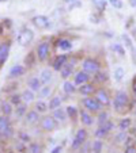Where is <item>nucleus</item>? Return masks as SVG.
Listing matches in <instances>:
<instances>
[{"label":"nucleus","mask_w":136,"mask_h":153,"mask_svg":"<svg viewBox=\"0 0 136 153\" xmlns=\"http://www.w3.org/2000/svg\"><path fill=\"white\" fill-rule=\"evenodd\" d=\"M97 88H98V85H97L95 83H93V80H91L86 84L79 85L78 87V94L82 96V98H84V96H93L94 94H95Z\"/></svg>","instance_id":"obj_12"},{"label":"nucleus","mask_w":136,"mask_h":153,"mask_svg":"<svg viewBox=\"0 0 136 153\" xmlns=\"http://www.w3.org/2000/svg\"><path fill=\"white\" fill-rule=\"evenodd\" d=\"M35 54H37V60L40 62H47L52 56V43L49 41H41L35 46Z\"/></svg>","instance_id":"obj_4"},{"label":"nucleus","mask_w":136,"mask_h":153,"mask_svg":"<svg viewBox=\"0 0 136 153\" xmlns=\"http://www.w3.org/2000/svg\"><path fill=\"white\" fill-rule=\"evenodd\" d=\"M44 148L40 142H29L27 145V153H42Z\"/></svg>","instance_id":"obj_38"},{"label":"nucleus","mask_w":136,"mask_h":153,"mask_svg":"<svg viewBox=\"0 0 136 153\" xmlns=\"http://www.w3.org/2000/svg\"><path fill=\"white\" fill-rule=\"evenodd\" d=\"M122 153H136V145L133 142L131 144H125L124 149H122Z\"/></svg>","instance_id":"obj_45"},{"label":"nucleus","mask_w":136,"mask_h":153,"mask_svg":"<svg viewBox=\"0 0 136 153\" xmlns=\"http://www.w3.org/2000/svg\"><path fill=\"white\" fill-rule=\"evenodd\" d=\"M104 140L95 138L94 141H91V153H102L104 152Z\"/></svg>","instance_id":"obj_35"},{"label":"nucleus","mask_w":136,"mask_h":153,"mask_svg":"<svg viewBox=\"0 0 136 153\" xmlns=\"http://www.w3.org/2000/svg\"><path fill=\"white\" fill-rule=\"evenodd\" d=\"M86 141H89V130H87V127L80 126L78 130H76L75 136H74L72 141H71L70 149L72 150V152H78V150L82 148V145H83Z\"/></svg>","instance_id":"obj_3"},{"label":"nucleus","mask_w":136,"mask_h":153,"mask_svg":"<svg viewBox=\"0 0 136 153\" xmlns=\"http://www.w3.org/2000/svg\"><path fill=\"white\" fill-rule=\"evenodd\" d=\"M34 110L38 111L41 115H45V114L49 111V107H48V102L42 100V99H38L34 102Z\"/></svg>","instance_id":"obj_29"},{"label":"nucleus","mask_w":136,"mask_h":153,"mask_svg":"<svg viewBox=\"0 0 136 153\" xmlns=\"http://www.w3.org/2000/svg\"><path fill=\"white\" fill-rule=\"evenodd\" d=\"M32 22H33V25L40 30H47L52 26L50 19L47 16V15H35V16L32 19Z\"/></svg>","instance_id":"obj_14"},{"label":"nucleus","mask_w":136,"mask_h":153,"mask_svg":"<svg viewBox=\"0 0 136 153\" xmlns=\"http://www.w3.org/2000/svg\"><path fill=\"white\" fill-rule=\"evenodd\" d=\"M61 152H63V148H61L60 145H57V146L53 148L52 152H50V153H61Z\"/></svg>","instance_id":"obj_49"},{"label":"nucleus","mask_w":136,"mask_h":153,"mask_svg":"<svg viewBox=\"0 0 136 153\" xmlns=\"http://www.w3.org/2000/svg\"><path fill=\"white\" fill-rule=\"evenodd\" d=\"M132 114L136 117V107H133V108H132Z\"/></svg>","instance_id":"obj_51"},{"label":"nucleus","mask_w":136,"mask_h":153,"mask_svg":"<svg viewBox=\"0 0 136 153\" xmlns=\"http://www.w3.org/2000/svg\"><path fill=\"white\" fill-rule=\"evenodd\" d=\"M109 79H110V76H109V73H107V71L101 69L99 72H97L95 75H93V83H95L98 87L106 85Z\"/></svg>","instance_id":"obj_18"},{"label":"nucleus","mask_w":136,"mask_h":153,"mask_svg":"<svg viewBox=\"0 0 136 153\" xmlns=\"http://www.w3.org/2000/svg\"><path fill=\"white\" fill-rule=\"evenodd\" d=\"M107 3H109L113 8H116V10H121L122 7H124L122 0H107Z\"/></svg>","instance_id":"obj_44"},{"label":"nucleus","mask_w":136,"mask_h":153,"mask_svg":"<svg viewBox=\"0 0 136 153\" xmlns=\"http://www.w3.org/2000/svg\"><path fill=\"white\" fill-rule=\"evenodd\" d=\"M42 85L44 84H42V81H41L40 76H32V77L27 80V88H30V90L35 94L41 90V87Z\"/></svg>","instance_id":"obj_23"},{"label":"nucleus","mask_w":136,"mask_h":153,"mask_svg":"<svg viewBox=\"0 0 136 153\" xmlns=\"http://www.w3.org/2000/svg\"><path fill=\"white\" fill-rule=\"evenodd\" d=\"M15 149H17V152H19V153L27 152V145H26V142H23V141H20V140H18V141L15 142Z\"/></svg>","instance_id":"obj_43"},{"label":"nucleus","mask_w":136,"mask_h":153,"mask_svg":"<svg viewBox=\"0 0 136 153\" xmlns=\"http://www.w3.org/2000/svg\"><path fill=\"white\" fill-rule=\"evenodd\" d=\"M68 60H70V56L65 54V53L56 54L55 57L52 58V61H50V68H52L55 72H59V71H60L61 68H63L64 65L68 62Z\"/></svg>","instance_id":"obj_10"},{"label":"nucleus","mask_w":136,"mask_h":153,"mask_svg":"<svg viewBox=\"0 0 136 153\" xmlns=\"http://www.w3.org/2000/svg\"><path fill=\"white\" fill-rule=\"evenodd\" d=\"M33 39H34V33H33V30L27 29V27L20 30L17 37V42L19 43L20 46H27V45H30V43L33 42Z\"/></svg>","instance_id":"obj_9"},{"label":"nucleus","mask_w":136,"mask_h":153,"mask_svg":"<svg viewBox=\"0 0 136 153\" xmlns=\"http://www.w3.org/2000/svg\"><path fill=\"white\" fill-rule=\"evenodd\" d=\"M12 104L10 103V100H2L0 102V113L2 115L10 117L11 114H14V108H12Z\"/></svg>","instance_id":"obj_30"},{"label":"nucleus","mask_w":136,"mask_h":153,"mask_svg":"<svg viewBox=\"0 0 136 153\" xmlns=\"http://www.w3.org/2000/svg\"><path fill=\"white\" fill-rule=\"evenodd\" d=\"M109 119H110V111L107 110V108H102L99 113L95 114V125L97 126L105 123V122H107Z\"/></svg>","instance_id":"obj_27"},{"label":"nucleus","mask_w":136,"mask_h":153,"mask_svg":"<svg viewBox=\"0 0 136 153\" xmlns=\"http://www.w3.org/2000/svg\"><path fill=\"white\" fill-rule=\"evenodd\" d=\"M37 54H35V52H30L29 54L25 57V65H26L27 68H32L34 67L35 64H37Z\"/></svg>","instance_id":"obj_37"},{"label":"nucleus","mask_w":136,"mask_h":153,"mask_svg":"<svg viewBox=\"0 0 136 153\" xmlns=\"http://www.w3.org/2000/svg\"><path fill=\"white\" fill-rule=\"evenodd\" d=\"M79 123L84 127H93L95 125V115L90 111L84 110V108H80L79 110Z\"/></svg>","instance_id":"obj_8"},{"label":"nucleus","mask_w":136,"mask_h":153,"mask_svg":"<svg viewBox=\"0 0 136 153\" xmlns=\"http://www.w3.org/2000/svg\"><path fill=\"white\" fill-rule=\"evenodd\" d=\"M10 127H12V123H11L10 117L0 115V134H3L6 130L10 129Z\"/></svg>","instance_id":"obj_34"},{"label":"nucleus","mask_w":136,"mask_h":153,"mask_svg":"<svg viewBox=\"0 0 136 153\" xmlns=\"http://www.w3.org/2000/svg\"><path fill=\"white\" fill-rule=\"evenodd\" d=\"M25 73H26V67L17 64V65H14V67L10 69L8 77L10 79H18V77H20V76H23Z\"/></svg>","instance_id":"obj_25"},{"label":"nucleus","mask_w":136,"mask_h":153,"mask_svg":"<svg viewBox=\"0 0 136 153\" xmlns=\"http://www.w3.org/2000/svg\"><path fill=\"white\" fill-rule=\"evenodd\" d=\"M116 126L120 131H129V129L133 126V121L131 117H122L116 123Z\"/></svg>","instance_id":"obj_22"},{"label":"nucleus","mask_w":136,"mask_h":153,"mask_svg":"<svg viewBox=\"0 0 136 153\" xmlns=\"http://www.w3.org/2000/svg\"><path fill=\"white\" fill-rule=\"evenodd\" d=\"M124 76H125V71L122 69L121 67H117L116 69H114V75H113V77H114V81H117V83H121V81L124 80Z\"/></svg>","instance_id":"obj_41"},{"label":"nucleus","mask_w":136,"mask_h":153,"mask_svg":"<svg viewBox=\"0 0 136 153\" xmlns=\"http://www.w3.org/2000/svg\"><path fill=\"white\" fill-rule=\"evenodd\" d=\"M135 56H136V49H135Z\"/></svg>","instance_id":"obj_57"},{"label":"nucleus","mask_w":136,"mask_h":153,"mask_svg":"<svg viewBox=\"0 0 136 153\" xmlns=\"http://www.w3.org/2000/svg\"><path fill=\"white\" fill-rule=\"evenodd\" d=\"M129 90H131V96H132L133 99H136V76L132 79V81H131Z\"/></svg>","instance_id":"obj_47"},{"label":"nucleus","mask_w":136,"mask_h":153,"mask_svg":"<svg viewBox=\"0 0 136 153\" xmlns=\"http://www.w3.org/2000/svg\"><path fill=\"white\" fill-rule=\"evenodd\" d=\"M52 113V117L56 119V121L59 122L60 125H65L68 121V115H67V111H65V107H59V108H56V110L50 111Z\"/></svg>","instance_id":"obj_17"},{"label":"nucleus","mask_w":136,"mask_h":153,"mask_svg":"<svg viewBox=\"0 0 136 153\" xmlns=\"http://www.w3.org/2000/svg\"><path fill=\"white\" fill-rule=\"evenodd\" d=\"M94 96H95L97 100H98L99 103L105 107V108H107V107L112 106L113 95L110 94V91L107 90V87H105V85L98 87V88H97V91H95V94H94Z\"/></svg>","instance_id":"obj_6"},{"label":"nucleus","mask_w":136,"mask_h":153,"mask_svg":"<svg viewBox=\"0 0 136 153\" xmlns=\"http://www.w3.org/2000/svg\"><path fill=\"white\" fill-rule=\"evenodd\" d=\"M7 153H15V152H14V150H8V152H7Z\"/></svg>","instance_id":"obj_55"},{"label":"nucleus","mask_w":136,"mask_h":153,"mask_svg":"<svg viewBox=\"0 0 136 153\" xmlns=\"http://www.w3.org/2000/svg\"><path fill=\"white\" fill-rule=\"evenodd\" d=\"M91 80H93V76L89 75L87 72H84L83 69L76 71L75 75L72 76V81L75 83L76 87L82 85V84H86V83H89V81H91Z\"/></svg>","instance_id":"obj_13"},{"label":"nucleus","mask_w":136,"mask_h":153,"mask_svg":"<svg viewBox=\"0 0 136 153\" xmlns=\"http://www.w3.org/2000/svg\"><path fill=\"white\" fill-rule=\"evenodd\" d=\"M122 41H124V43H125V46L129 49V52L132 53V56H135V46H133V41L131 39V37L128 34H122Z\"/></svg>","instance_id":"obj_40"},{"label":"nucleus","mask_w":136,"mask_h":153,"mask_svg":"<svg viewBox=\"0 0 136 153\" xmlns=\"http://www.w3.org/2000/svg\"><path fill=\"white\" fill-rule=\"evenodd\" d=\"M79 110H80L79 107L72 106V104L65 107L67 115H68V121H70L72 125H76L79 122Z\"/></svg>","instance_id":"obj_19"},{"label":"nucleus","mask_w":136,"mask_h":153,"mask_svg":"<svg viewBox=\"0 0 136 153\" xmlns=\"http://www.w3.org/2000/svg\"><path fill=\"white\" fill-rule=\"evenodd\" d=\"M2 1H7V0H0V3H2Z\"/></svg>","instance_id":"obj_56"},{"label":"nucleus","mask_w":136,"mask_h":153,"mask_svg":"<svg viewBox=\"0 0 136 153\" xmlns=\"http://www.w3.org/2000/svg\"><path fill=\"white\" fill-rule=\"evenodd\" d=\"M38 98L42 99V100H47V99H49L50 96L53 95V88L50 87V84H45V85L41 87V90L37 92Z\"/></svg>","instance_id":"obj_28"},{"label":"nucleus","mask_w":136,"mask_h":153,"mask_svg":"<svg viewBox=\"0 0 136 153\" xmlns=\"http://www.w3.org/2000/svg\"><path fill=\"white\" fill-rule=\"evenodd\" d=\"M80 69H83L84 72H87L89 75H95L97 72H99V71L102 69V62L98 60L97 57H94V56H87V57H84L83 60L80 61Z\"/></svg>","instance_id":"obj_2"},{"label":"nucleus","mask_w":136,"mask_h":153,"mask_svg":"<svg viewBox=\"0 0 136 153\" xmlns=\"http://www.w3.org/2000/svg\"><path fill=\"white\" fill-rule=\"evenodd\" d=\"M79 152L80 153H91V142L86 141L83 145H82L80 149H79Z\"/></svg>","instance_id":"obj_46"},{"label":"nucleus","mask_w":136,"mask_h":153,"mask_svg":"<svg viewBox=\"0 0 136 153\" xmlns=\"http://www.w3.org/2000/svg\"><path fill=\"white\" fill-rule=\"evenodd\" d=\"M132 137H133V144L136 145V134H135V136H132Z\"/></svg>","instance_id":"obj_53"},{"label":"nucleus","mask_w":136,"mask_h":153,"mask_svg":"<svg viewBox=\"0 0 136 153\" xmlns=\"http://www.w3.org/2000/svg\"><path fill=\"white\" fill-rule=\"evenodd\" d=\"M10 50H11V41H4L0 43V67H3L4 62L8 60Z\"/></svg>","instance_id":"obj_15"},{"label":"nucleus","mask_w":136,"mask_h":153,"mask_svg":"<svg viewBox=\"0 0 136 153\" xmlns=\"http://www.w3.org/2000/svg\"><path fill=\"white\" fill-rule=\"evenodd\" d=\"M65 98H63L61 95H52L49 98V102H48V107H49V111H53L56 108L63 106V100Z\"/></svg>","instance_id":"obj_24"},{"label":"nucleus","mask_w":136,"mask_h":153,"mask_svg":"<svg viewBox=\"0 0 136 153\" xmlns=\"http://www.w3.org/2000/svg\"><path fill=\"white\" fill-rule=\"evenodd\" d=\"M136 99H133L125 90H117L114 91V95L112 99L113 111L116 114H120V115H124L125 113H128L133 108Z\"/></svg>","instance_id":"obj_1"},{"label":"nucleus","mask_w":136,"mask_h":153,"mask_svg":"<svg viewBox=\"0 0 136 153\" xmlns=\"http://www.w3.org/2000/svg\"><path fill=\"white\" fill-rule=\"evenodd\" d=\"M110 49L114 52V54H119L120 57H125V49L122 46V43H119V42H114L110 45Z\"/></svg>","instance_id":"obj_39"},{"label":"nucleus","mask_w":136,"mask_h":153,"mask_svg":"<svg viewBox=\"0 0 136 153\" xmlns=\"http://www.w3.org/2000/svg\"><path fill=\"white\" fill-rule=\"evenodd\" d=\"M110 153H120V152H119V150H112Z\"/></svg>","instance_id":"obj_54"},{"label":"nucleus","mask_w":136,"mask_h":153,"mask_svg":"<svg viewBox=\"0 0 136 153\" xmlns=\"http://www.w3.org/2000/svg\"><path fill=\"white\" fill-rule=\"evenodd\" d=\"M19 140L27 144V142H30V136L27 133H25V131H20L19 133Z\"/></svg>","instance_id":"obj_48"},{"label":"nucleus","mask_w":136,"mask_h":153,"mask_svg":"<svg viewBox=\"0 0 136 153\" xmlns=\"http://www.w3.org/2000/svg\"><path fill=\"white\" fill-rule=\"evenodd\" d=\"M80 106L83 107L84 110L90 111V113H93L94 115H95L97 113H99L102 108H105V107L102 106L98 100H97V98L94 95L93 96H84V98H82L80 99Z\"/></svg>","instance_id":"obj_5"},{"label":"nucleus","mask_w":136,"mask_h":153,"mask_svg":"<svg viewBox=\"0 0 136 153\" xmlns=\"http://www.w3.org/2000/svg\"><path fill=\"white\" fill-rule=\"evenodd\" d=\"M40 121H41V114L38 111H35L34 108L29 110L26 113V115H25V125H27V126L37 125V123H40Z\"/></svg>","instance_id":"obj_16"},{"label":"nucleus","mask_w":136,"mask_h":153,"mask_svg":"<svg viewBox=\"0 0 136 153\" xmlns=\"http://www.w3.org/2000/svg\"><path fill=\"white\" fill-rule=\"evenodd\" d=\"M128 137H129V131H117L114 136H113V142L119 145H124L127 142Z\"/></svg>","instance_id":"obj_32"},{"label":"nucleus","mask_w":136,"mask_h":153,"mask_svg":"<svg viewBox=\"0 0 136 153\" xmlns=\"http://www.w3.org/2000/svg\"><path fill=\"white\" fill-rule=\"evenodd\" d=\"M10 103L12 104V106H18V104L22 103V95L18 92H12L11 95H10Z\"/></svg>","instance_id":"obj_42"},{"label":"nucleus","mask_w":136,"mask_h":153,"mask_svg":"<svg viewBox=\"0 0 136 153\" xmlns=\"http://www.w3.org/2000/svg\"><path fill=\"white\" fill-rule=\"evenodd\" d=\"M75 72H76V71H75V65H72L71 62H67L65 65H64V67L59 71L60 77L63 79V80H68V79H71L74 75H75Z\"/></svg>","instance_id":"obj_20"},{"label":"nucleus","mask_w":136,"mask_h":153,"mask_svg":"<svg viewBox=\"0 0 136 153\" xmlns=\"http://www.w3.org/2000/svg\"><path fill=\"white\" fill-rule=\"evenodd\" d=\"M91 4L95 7V10L98 11V14H102V12H105L106 6L109 3H107V0H91Z\"/></svg>","instance_id":"obj_36"},{"label":"nucleus","mask_w":136,"mask_h":153,"mask_svg":"<svg viewBox=\"0 0 136 153\" xmlns=\"http://www.w3.org/2000/svg\"><path fill=\"white\" fill-rule=\"evenodd\" d=\"M59 126H60V123L53 118L52 114H50V115H47V114H45L40 121V127L42 131H45V133H52V131H55Z\"/></svg>","instance_id":"obj_7"},{"label":"nucleus","mask_w":136,"mask_h":153,"mask_svg":"<svg viewBox=\"0 0 136 153\" xmlns=\"http://www.w3.org/2000/svg\"><path fill=\"white\" fill-rule=\"evenodd\" d=\"M20 95H22V102L26 104H30L33 103V102H35V92H33L30 88H26V90H23L22 92H20Z\"/></svg>","instance_id":"obj_31"},{"label":"nucleus","mask_w":136,"mask_h":153,"mask_svg":"<svg viewBox=\"0 0 136 153\" xmlns=\"http://www.w3.org/2000/svg\"><path fill=\"white\" fill-rule=\"evenodd\" d=\"M3 34V26H2V25H0V35Z\"/></svg>","instance_id":"obj_52"},{"label":"nucleus","mask_w":136,"mask_h":153,"mask_svg":"<svg viewBox=\"0 0 136 153\" xmlns=\"http://www.w3.org/2000/svg\"><path fill=\"white\" fill-rule=\"evenodd\" d=\"M61 88H63V92L67 96H72V95H75V94H78V87L75 85V83H74L71 79L64 80Z\"/></svg>","instance_id":"obj_21"},{"label":"nucleus","mask_w":136,"mask_h":153,"mask_svg":"<svg viewBox=\"0 0 136 153\" xmlns=\"http://www.w3.org/2000/svg\"><path fill=\"white\" fill-rule=\"evenodd\" d=\"M56 49H59L60 52H70L74 48V42L72 39H70L68 37H59L56 38V41L53 42Z\"/></svg>","instance_id":"obj_11"},{"label":"nucleus","mask_w":136,"mask_h":153,"mask_svg":"<svg viewBox=\"0 0 136 153\" xmlns=\"http://www.w3.org/2000/svg\"><path fill=\"white\" fill-rule=\"evenodd\" d=\"M27 106H29V104L23 103V102H22L20 104H18V106H15V108H14V114H15V117H17V118H25L26 113L29 111V110H27V108H29Z\"/></svg>","instance_id":"obj_33"},{"label":"nucleus","mask_w":136,"mask_h":153,"mask_svg":"<svg viewBox=\"0 0 136 153\" xmlns=\"http://www.w3.org/2000/svg\"><path fill=\"white\" fill-rule=\"evenodd\" d=\"M64 3H67L68 4V6H70V4H72V3H76V1H80V0H63Z\"/></svg>","instance_id":"obj_50"},{"label":"nucleus","mask_w":136,"mask_h":153,"mask_svg":"<svg viewBox=\"0 0 136 153\" xmlns=\"http://www.w3.org/2000/svg\"><path fill=\"white\" fill-rule=\"evenodd\" d=\"M40 79L42 81V84H50L53 80V69L52 68H44L40 72Z\"/></svg>","instance_id":"obj_26"}]
</instances>
